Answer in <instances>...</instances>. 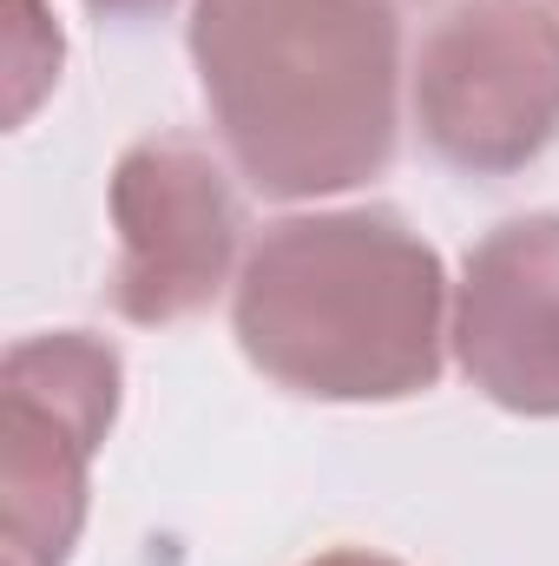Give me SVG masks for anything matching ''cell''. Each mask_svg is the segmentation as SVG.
Wrapping results in <instances>:
<instances>
[{
  "label": "cell",
  "instance_id": "7a4b0ae2",
  "mask_svg": "<svg viewBox=\"0 0 559 566\" xmlns=\"http://www.w3.org/2000/svg\"><path fill=\"white\" fill-rule=\"evenodd\" d=\"M231 329L289 396L409 402L441 382L447 271L382 205L277 218L238 271Z\"/></svg>",
  "mask_w": 559,
  "mask_h": 566
},
{
  "label": "cell",
  "instance_id": "5b68a950",
  "mask_svg": "<svg viewBox=\"0 0 559 566\" xmlns=\"http://www.w3.org/2000/svg\"><path fill=\"white\" fill-rule=\"evenodd\" d=\"M113 310L139 329L184 323L211 310V296L231 283L244 205L231 171L211 158V145L191 133H151L126 145L113 165Z\"/></svg>",
  "mask_w": 559,
  "mask_h": 566
},
{
  "label": "cell",
  "instance_id": "ba28073f",
  "mask_svg": "<svg viewBox=\"0 0 559 566\" xmlns=\"http://www.w3.org/2000/svg\"><path fill=\"white\" fill-rule=\"evenodd\" d=\"M93 13H106V20H151V13H165L171 0H86Z\"/></svg>",
  "mask_w": 559,
  "mask_h": 566
},
{
  "label": "cell",
  "instance_id": "3957f363",
  "mask_svg": "<svg viewBox=\"0 0 559 566\" xmlns=\"http://www.w3.org/2000/svg\"><path fill=\"white\" fill-rule=\"evenodd\" d=\"M126 363L93 329L20 336L0 363V494L7 560L66 566L86 527L93 454L119 416Z\"/></svg>",
  "mask_w": 559,
  "mask_h": 566
},
{
  "label": "cell",
  "instance_id": "6da1fadb",
  "mask_svg": "<svg viewBox=\"0 0 559 566\" xmlns=\"http://www.w3.org/2000/svg\"><path fill=\"white\" fill-rule=\"evenodd\" d=\"M191 66L231 165L264 198L356 191L395 165V0H198Z\"/></svg>",
  "mask_w": 559,
  "mask_h": 566
},
{
  "label": "cell",
  "instance_id": "8992f818",
  "mask_svg": "<svg viewBox=\"0 0 559 566\" xmlns=\"http://www.w3.org/2000/svg\"><path fill=\"white\" fill-rule=\"evenodd\" d=\"M454 356L507 416H559V211L494 224L454 290Z\"/></svg>",
  "mask_w": 559,
  "mask_h": 566
},
{
  "label": "cell",
  "instance_id": "52a82bcc",
  "mask_svg": "<svg viewBox=\"0 0 559 566\" xmlns=\"http://www.w3.org/2000/svg\"><path fill=\"white\" fill-rule=\"evenodd\" d=\"M303 566H402V560H389L376 547H329V554H316V560H303Z\"/></svg>",
  "mask_w": 559,
  "mask_h": 566
},
{
  "label": "cell",
  "instance_id": "277c9868",
  "mask_svg": "<svg viewBox=\"0 0 559 566\" xmlns=\"http://www.w3.org/2000/svg\"><path fill=\"white\" fill-rule=\"evenodd\" d=\"M421 145L467 178H514L559 139V20L547 0H461L415 46Z\"/></svg>",
  "mask_w": 559,
  "mask_h": 566
}]
</instances>
